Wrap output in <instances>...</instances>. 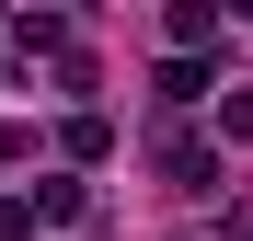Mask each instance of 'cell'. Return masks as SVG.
I'll return each instance as SVG.
<instances>
[{
	"instance_id": "3",
	"label": "cell",
	"mask_w": 253,
	"mask_h": 241,
	"mask_svg": "<svg viewBox=\"0 0 253 241\" xmlns=\"http://www.w3.org/2000/svg\"><path fill=\"white\" fill-rule=\"evenodd\" d=\"M0 241H35V207H23V195L0 207Z\"/></svg>"
},
{
	"instance_id": "2",
	"label": "cell",
	"mask_w": 253,
	"mask_h": 241,
	"mask_svg": "<svg viewBox=\"0 0 253 241\" xmlns=\"http://www.w3.org/2000/svg\"><path fill=\"white\" fill-rule=\"evenodd\" d=\"M173 184H184V195H219V161H207L196 138H173Z\"/></svg>"
},
{
	"instance_id": "1",
	"label": "cell",
	"mask_w": 253,
	"mask_h": 241,
	"mask_svg": "<svg viewBox=\"0 0 253 241\" xmlns=\"http://www.w3.org/2000/svg\"><path fill=\"white\" fill-rule=\"evenodd\" d=\"M173 46H184V58L219 46V12H207V0H173Z\"/></svg>"
}]
</instances>
